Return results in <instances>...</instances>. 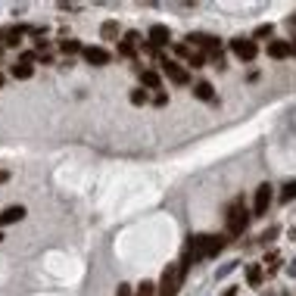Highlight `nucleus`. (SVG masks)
<instances>
[{"label":"nucleus","mask_w":296,"mask_h":296,"mask_svg":"<svg viewBox=\"0 0 296 296\" xmlns=\"http://www.w3.org/2000/svg\"><path fill=\"white\" fill-rule=\"evenodd\" d=\"M6 178H9V175H6V172H0V184H3V181H6Z\"/></svg>","instance_id":"obj_29"},{"label":"nucleus","mask_w":296,"mask_h":296,"mask_svg":"<svg viewBox=\"0 0 296 296\" xmlns=\"http://www.w3.org/2000/svg\"><path fill=\"white\" fill-rule=\"evenodd\" d=\"M159 69H162V75L172 81V85H187L191 81V72L181 66V63H172V59H162L159 63Z\"/></svg>","instance_id":"obj_5"},{"label":"nucleus","mask_w":296,"mask_h":296,"mask_svg":"<svg viewBox=\"0 0 296 296\" xmlns=\"http://www.w3.org/2000/svg\"><path fill=\"white\" fill-rule=\"evenodd\" d=\"M271 203H275V187H271V184L265 181V184H259V191H256V203H253V218H262V215H268Z\"/></svg>","instance_id":"obj_4"},{"label":"nucleus","mask_w":296,"mask_h":296,"mask_svg":"<svg viewBox=\"0 0 296 296\" xmlns=\"http://www.w3.org/2000/svg\"><path fill=\"white\" fill-rule=\"evenodd\" d=\"M250 212H246V203H243V197H237L231 199V206H228V215H224V231H228V237H240L246 228H250Z\"/></svg>","instance_id":"obj_2"},{"label":"nucleus","mask_w":296,"mask_h":296,"mask_svg":"<svg viewBox=\"0 0 296 296\" xmlns=\"http://www.w3.org/2000/svg\"><path fill=\"white\" fill-rule=\"evenodd\" d=\"M187 41H191L194 47H199V53H209V56H218V38H215V34H191V38H187Z\"/></svg>","instance_id":"obj_7"},{"label":"nucleus","mask_w":296,"mask_h":296,"mask_svg":"<svg viewBox=\"0 0 296 296\" xmlns=\"http://www.w3.org/2000/svg\"><path fill=\"white\" fill-rule=\"evenodd\" d=\"M271 34H275V28H271V25H259V28L253 31V38H259V41L268 38V41H271Z\"/></svg>","instance_id":"obj_22"},{"label":"nucleus","mask_w":296,"mask_h":296,"mask_svg":"<svg viewBox=\"0 0 296 296\" xmlns=\"http://www.w3.org/2000/svg\"><path fill=\"white\" fill-rule=\"evenodd\" d=\"M59 50L66 56H72V53H81L85 47H81V41H75V38H66V41H59Z\"/></svg>","instance_id":"obj_16"},{"label":"nucleus","mask_w":296,"mask_h":296,"mask_svg":"<svg viewBox=\"0 0 296 296\" xmlns=\"http://www.w3.org/2000/svg\"><path fill=\"white\" fill-rule=\"evenodd\" d=\"M194 97L206 100V103H215V91H212L209 81H197V85H194Z\"/></svg>","instance_id":"obj_12"},{"label":"nucleus","mask_w":296,"mask_h":296,"mask_svg":"<svg viewBox=\"0 0 296 296\" xmlns=\"http://www.w3.org/2000/svg\"><path fill=\"white\" fill-rule=\"evenodd\" d=\"M100 34H103V38H106V41H115V38H118V25H115V22H103V28H100Z\"/></svg>","instance_id":"obj_19"},{"label":"nucleus","mask_w":296,"mask_h":296,"mask_svg":"<svg viewBox=\"0 0 296 296\" xmlns=\"http://www.w3.org/2000/svg\"><path fill=\"white\" fill-rule=\"evenodd\" d=\"M271 237H278V228H268V231H265V234H262V240H265V243H268V240H271Z\"/></svg>","instance_id":"obj_26"},{"label":"nucleus","mask_w":296,"mask_h":296,"mask_svg":"<svg viewBox=\"0 0 296 296\" xmlns=\"http://www.w3.org/2000/svg\"><path fill=\"white\" fill-rule=\"evenodd\" d=\"M278 199L281 203H290V199H296V181H287L281 187V194H278Z\"/></svg>","instance_id":"obj_17"},{"label":"nucleus","mask_w":296,"mask_h":296,"mask_svg":"<svg viewBox=\"0 0 296 296\" xmlns=\"http://www.w3.org/2000/svg\"><path fill=\"white\" fill-rule=\"evenodd\" d=\"M9 75L19 78V81H25V78L34 75V69H31V63H25V59H22V63H13V66H9Z\"/></svg>","instance_id":"obj_13"},{"label":"nucleus","mask_w":296,"mask_h":296,"mask_svg":"<svg viewBox=\"0 0 296 296\" xmlns=\"http://www.w3.org/2000/svg\"><path fill=\"white\" fill-rule=\"evenodd\" d=\"M137 296H156V287H153L150 281H144V284L137 287Z\"/></svg>","instance_id":"obj_23"},{"label":"nucleus","mask_w":296,"mask_h":296,"mask_svg":"<svg viewBox=\"0 0 296 296\" xmlns=\"http://www.w3.org/2000/svg\"><path fill=\"white\" fill-rule=\"evenodd\" d=\"M290 44H293V53H296V41H290Z\"/></svg>","instance_id":"obj_30"},{"label":"nucleus","mask_w":296,"mask_h":296,"mask_svg":"<svg viewBox=\"0 0 296 296\" xmlns=\"http://www.w3.org/2000/svg\"><path fill=\"white\" fill-rule=\"evenodd\" d=\"M268 56L271 59H287V56H293V44L290 41H271L268 44Z\"/></svg>","instance_id":"obj_10"},{"label":"nucleus","mask_w":296,"mask_h":296,"mask_svg":"<svg viewBox=\"0 0 296 296\" xmlns=\"http://www.w3.org/2000/svg\"><path fill=\"white\" fill-rule=\"evenodd\" d=\"M231 50H234L237 59H243V63H253L256 53H259V47H256V41H250V38H234V41H231Z\"/></svg>","instance_id":"obj_6"},{"label":"nucleus","mask_w":296,"mask_h":296,"mask_svg":"<svg viewBox=\"0 0 296 296\" xmlns=\"http://www.w3.org/2000/svg\"><path fill=\"white\" fill-rule=\"evenodd\" d=\"M169 103V94H156V106H165Z\"/></svg>","instance_id":"obj_27"},{"label":"nucleus","mask_w":296,"mask_h":296,"mask_svg":"<svg viewBox=\"0 0 296 296\" xmlns=\"http://www.w3.org/2000/svg\"><path fill=\"white\" fill-rule=\"evenodd\" d=\"M22 218H25V206H6L0 212V228H6L13 221H22Z\"/></svg>","instance_id":"obj_11"},{"label":"nucleus","mask_w":296,"mask_h":296,"mask_svg":"<svg viewBox=\"0 0 296 296\" xmlns=\"http://www.w3.org/2000/svg\"><path fill=\"white\" fill-rule=\"evenodd\" d=\"M134 53H137V44H134V41L125 38L122 44H118V56H134Z\"/></svg>","instance_id":"obj_20"},{"label":"nucleus","mask_w":296,"mask_h":296,"mask_svg":"<svg viewBox=\"0 0 296 296\" xmlns=\"http://www.w3.org/2000/svg\"><path fill=\"white\" fill-rule=\"evenodd\" d=\"M175 53H178V56H187V59H191V47H187V44H175Z\"/></svg>","instance_id":"obj_25"},{"label":"nucleus","mask_w":296,"mask_h":296,"mask_svg":"<svg viewBox=\"0 0 296 296\" xmlns=\"http://www.w3.org/2000/svg\"><path fill=\"white\" fill-rule=\"evenodd\" d=\"M0 240H3V234H0Z\"/></svg>","instance_id":"obj_32"},{"label":"nucleus","mask_w":296,"mask_h":296,"mask_svg":"<svg viewBox=\"0 0 296 296\" xmlns=\"http://www.w3.org/2000/svg\"><path fill=\"white\" fill-rule=\"evenodd\" d=\"M246 281H250V287H259V284H262V268H259V265H246Z\"/></svg>","instance_id":"obj_18"},{"label":"nucleus","mask_w":296,"mask_h":296,"mask_svg":"<svg viewBox=\"0 0 296 296\" xmlns=\"http://www.w3.org/2000/svg\"><path fill=\"white\" fill-rule=\"evenodd\" d=\"M169 41H172L169 25H153V28H150V47H156V50H159V47H165Z\"/></svg>","instance_id":"obj_9"},{"label":"nucleus","mask_w":296,"mask_h":296,"mask_svg":"<svg viewBox=\"0 0 296 296\" xmlns=\"http://www.w3.org/2000/svg\"><path fill=\"white\" fill-rule=\"evenodd\" d=\"M0 41H3L6 47H19V44H22V28H16V25L6 28L3 34H0Z\"/></svg>","instance_id":"obj_14"},{"label":"nucleus","mask_w":296,"mask_h":296,"mask_svg":"<svg viewBox=\"0 0 296 296\" xmlns=\"http://www.w3.org/2000/svg\"><path fill=\"white\" fill-rule=\"evenodd\" d=\"M147 100H150V94H147L144 88H137V91H131V103H134V106H144Z\"/></svg>","instance_id":"obj_21"},{"label":"nucleus","mask_w":296,"mask_h":296,"mask_svg":"<svg viewBox=\"0 0 296 296\" xmlns=\"http://www.w3.org/2000/svg\"><path fill=\"white\" fill-rule=\"evenodd\" d=\"M81 56H85V63H91V66H106V63L112 59L109 50H103V47H85Z\"/></svg>","instance_id":"obj_8"},{"label":"nucleus","mask_w":296,"mask_h":296,"mask_svg":"<svg viewBox=\"0 0 296 296\" xmlns=\"http://www.w3.org/2000/svg\"><path fill=\"white\" fill-rule=\"evenodd\" d=\"M0 88H3V75H0Z\"/></svg>","instance_id":"obj_31"},{"label":"nucleus","mask_w":296,"mask_h":296,"mask_svg":"<svg viewBox=\"0 0 296 296\" xmlns=\"http://www.w3.org/2000/svg\"><path fill=\"white\" fill-rule=\"evenodd\" d=\"M187 278V268L178 262V265H169L162 271V281H159V287H156V296H178L181 293V284Z\"/></svg>","instance_id":"obj_3"},{"label":"nucleus","mask_w":296,"mask_h":296,"mask_svg":"<svg viewBox=\"0 0 296 296\" xmlns=\"http://www.w3.org/2000/svg\"><path fill=\"white\" fill-rule=\"evenodd\" d=\"M118 296H131V287H128V284H122V287H118Z\"/></svg>","instance_id":"obj_28"},{"label":"nucleus","mask_w":296,"mask_h":296,"mask_svg":"<svg viewBox=\"0 0 296 296\" xmlns=\"http://www.w3.org/2000/svg\"><path fill=\"white\" fill-rule=\"evenodd\" d=\"M224 243H228V237L221 234H197L191 237V243H187V253H184V268H191V262H199V259H212L224 250Z\"/></svg>","instance_id":"obj_1"},{"label":"nucleus","mask_w":296,"mask_h":296,"mask_svg":"<svg viewBox=\"0 0 296 296\" xmlns=\"http://www.w3.org/2000/svg\"><path fill=\"white\" fill-rule=\"evenodd\" d=\"M140 81H144V88L159 91V72H153V69H140Z\"/></svg>","instance_id":"obj_15"},{"label":"nucleus","mask_w":296,"mask_h":296,"mask_svg":"<svg viewBox=\"0 0 296 296\" xmlns=\"http://www.w3.org/2000/svg\"><path fill=\"white\" fill-rule=\"evenodd\" d=\"M203 63H206V53L194 50V53H191V66H194V69H203Z\"/></svg>","instance_id":"obj_24"}]
</instances>
